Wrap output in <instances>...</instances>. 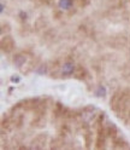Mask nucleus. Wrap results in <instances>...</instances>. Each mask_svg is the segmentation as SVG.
I'll list each match as a JSON object with an SVG mask.
<instances>
[{"label": "nucleus", "mask_w": 130, "mask_h": 150, "mask_svg": "<svg viewBox=\"0 0 130 150\" xmlns=\"http://www.w3.org/2000/svg\"><path fill=\"white\" fill-rule=\"evenodd\" d=\"M59 6L62 8H65V10H69V8L72 6V0H60Z\"/></svg>", "instance_id": "423d86ee"}, {"label": "nucleus", "mask_w": 130, "mask_h": 150, "mask_svg": "<svg viewBox=\"0 0 130 150\" xmlns=\"http://www.w3.org/2000/svg\"><path fill=\"white\" fill-rule=\"evenodd\" d=\"M93 117H94V109H87L82 112V119L87 121V122H90V121L93 120Z\"/></svg>", "instance_id": "39448f33"}, {"label": "nucleus", "mask_w": 130, "mask_h": 150, "mask_svg": "<svg viewBox=\"0 0 130 150\" xmlns=\"http://www.w3.org/2000/svg\"><path fill=\"white\" fill-rule=\"evenodd\" d=\"M15 49V41L11 36H5L1 39V50L4 52H11Z\"/></svg>", "instance_id": "f257e3e1"}, {"label": "nucleus", "mask_w": 130, "mask_h": 150, "mask_svg": "<svg viewBox=\"0 0 130 150\" xmlns=\"http://www.w3.org/2000/svg\"><path fill=\"white\" fill-rule=\"evenodd\" d=\"M46 70H47V67H46V64H45V65H41V68L38 70V73L43 74V73H46Z\"/></svg>", "instance_id": "6e6552de"}, {"label": "nucleus", "mask_w": 130, "mask_h": 150, "mask_svg": "<svg viewBox=\"0 0 130 150\" xmlns=\"http://www.w3.org/2000/svg\"><path fill=\"white\" fill-rule=\"evenodd\" d=\"M105 93H106V90L104 88V87H99V91H96V96L98 97H101V95H105Z\"/></svg>", "instance_id": "0eeeda50"}, {"label": "nucleus", "mask_w": 130, "mask_h": 150, "mask_svg": "<svg viewBox=\"0 0 130 150\" xmlns=\"http://www.w3.org/2000/svg\"><path fill=\"white\" fill-rule=\"evenodd\" d=\"M25 62H27V57H25V56H23V54H21V53L20 54H16L15 58H13V63L17 65L18 68H21Z\"/></svg>", "instance_id": "20e7f679"}, {"label": "nucleus", "mask_w": 130, "mask_h": 150, "mask_svg": "<svg viewBox=\"0 0 130 150\" xmlns=\"http://www.w3.org/2000/svg\"><path fill=\"white\" fill-rule=\"evenodd\" d=\"M105 132H106V136L116 138L118 129H117V127H116V125H115V124H110V122H108V124L105 126Z\"/></svg>", "instance_id": "7ed1b4c3"}, {"label": "nucleus", "mask_w": 130, "mask_h": 150, "mask_svg": "<svg viewBox=\"0 0 130 150\" xmlns=\"http://www.w3.org/2000/svg\"><path fill=\"white\" fill-rule=\"evenodd\" d=\"M11 80H12L13 82H18V81H20V78H12Z\"/></svg>", "instance_id": "1a4fd4ad"}, {"label": "nucleus", "mask_w": 130, "mask_h": 150, "mask_svg": "<svg viewBox=\"0 0 130 150\" xmlns=\"http://www.w3.org/2000/svg\"><path fill=\"white\" fill-rule=\"evenodd\" d=\"M73 71H75V64H73L72 62L68 61V62H65L63 64V67H62V74L63 75H71L73 74Z\"/></svg>", "instance_id": "f03ea898"}]
</instances>
